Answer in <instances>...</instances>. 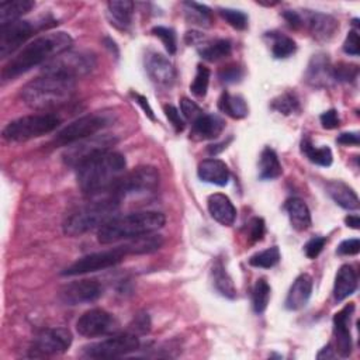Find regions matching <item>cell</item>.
<instances>
[{
	"mask_svg": "<svg viewBox=\"0 0 360 360\" xmlns=\"http://www.w3.org/2000/svg\"><path fill=\"white\" fill-rule=\"evenodd\" d=\"M271 288L264 278H259L252 290V307L256 314H263L270 300Z\"/></svg>",
	"mask_w": 360,
	"mask_h": 360,
	"instance_id": "37",
	"label": "cell"
},
{
	"mask_svg": "<svg viewBox=\"0 0 360 360\" xmlns=\"http://www.w3.org/2000/svg\"><path fill=\"white\" fill-rule=\"evenodd\" d=\"M208 84H210V70L204 65H198L194 80L190 86V90L194 96L204 97L207 94Z\"/></svg>",
	"mask_w": 360,
	"mask_h": 360,
	"instance_id": "40",
	"label": "cell"
},
{
	"mask_svg": "<svg viewBox=\"0 0 360 360\" xmlns=\"http://www.w3.org/2000/svg\"><path fill=\"white\" fill-rule=\"evenodd\" d=\"M159 172L153 166H138L134 170L124 173L114 184L111 194L120 202L127 198H141L153 194L159 187Z\"/></svg>",
	"mask_w": 360,
	"mask_h": 360,
	"instance_id": "6",
	"label": "cell"
},
{
	"mask_svg": "<svg viewBox=\"0 0 360 360\" xmlns=\"http://www.w3.org/2000/svg\"><path fill=\"white\" fill-rule=\"evenodd\" d=\"M73 39L65 31H55L44 34L34 41L24 45L3 68V80H11L30 69L46 63L55 56L69 51Z\"/></svg>",
	"mask_w": 360,
	"mask_h": 360,
	"instance_id": "2",
	"label": "cell"
},
{
	"mask_svg": "<svg viewBox=\"0 0 360 360\" xmlns=\"http://www.w3.org/2000/svg\"><path fill=\"white\" fill-rule=\"evenodd\" d=\"M219 110L231 118L240 120L248 115V105L243 97L232 96L228 91H224L218 100Z\"/></svg>",
	"mask_w": 360,
	"mask_h": 360,
	"instance_id": "33",
	"label": "cell"
},
{
	"mask_svg": "<svg viewBox=\"0 0 360 360\" xmlns=\"http://www.w3.org/2000/svg\"><path fill=\"white\" fill-rule=\"evenodd\" d=\"M184 14L188 22L200 25V27H210L212 21V14L211 10L200 3L195 1H184Z\"/></svg>",
	"mask_w": 360,
	"mask_h": 360,
	"instance_id": "35",
	"label": "cell"
},
{
	"mask_svg": "<svg viewBox=\"0 0 360 360\" xmlns=\"http://www.w3.org/2000/svg\"><path fill=\"white\" fill-rule=\"evenodd\" d=\"M360 250V242L359 239H346L338 246V253L339 255H356Z\"/></svg>",
	"mask_w": 360,
	"mask_h": 360,
	"instance_id": "52",
	"label": "cell"
},
{
	"mask_svg": "<svg viewBox=\"0 0 360 360\" xmlns=\"http://www.w3.org/2000/svg\"><path fill=\"white\" fill-rule=\"evenodd\" d=\"M165 222L166 218L159 211H136L127 215H117L98 229L97 239L103 245L128 240L152 233L160 229Z\"/></svg>",
	"mask_w": 360,
	"mask_h": 360,
	"instance_id": "4",
	"label": "cell"
},
{
	"mask_svg": "<svg viewBox=\"0 0 360 360\" xmlns=\"http://www.w3.org/2000/svg\"><path fill=\"white\" fill-rule=\"evenodd\" d=\"M319 120H321L322 127L326 128V129L338 128L339 124H340V120H339V117H338L336 110H328V111H325L323 114H321Z\"/></svg>",
	"mask_w": 360,
	"mask_h": 360,
	"instance_id": "51",
	"label": "cell"
},
{
	"mask_svg": "<svg viewBox=\"0 0 360 360\" xmlns=\"http://www.w3.org/2000/svg\"><path fill=\"white\" fill-rule=\"evenodd\" d=\"M302 25H307L312 37L318 41H329L339 28L338 21L323 13H307L302 17Z\"/></svg>",
	"mask_w": 360,
	"mask_h": 360,
	"instance_id": "19",
	"label": "cell"
},
{
	"mask_svg": "<svg viewBox=\"0 0 360 360\" xmlns=\"http://www.w3.org/2000/svg\"><path fill=\"white\" fill-rule=\"evenodd\" d=\"M94 68L96 56L91 52L66 51L48 60L42 68V73L76 80L89 75Z\"/></svg>",
	"mask_w": 360,
	"mask_h": 360,
	"instance_id": "8",
	"label": "cell"
},
{
	"mask_svg": "<svg viewBox=\"0 0 360 360\" xmlns=\"http://www.w3.org/2000/svg\"><path fill=\"white\" fill-rule=\"evenodd\" d=\"M278 262H280V250L277 246H271L262 252H257L249 259L250 266L260 267V269H270L276 266Z\"/></svg>",
	"mask_w": 360,
	"mask_h": 360,
	"instance_id": "39",
	"label": "cell"
},
{
	"mask_svg": "<svg viewBox=\"0 0 360 360\" xmlns=\"http://www.w3.org/2000/svg\"><path fill=\"white\" fill-rule=\"evenodd\" d=\"M152 34L155 37H158L162 42H163V46L165 49L173 55L177 49V45H176V34L172 28H167V27H162V25H158V27H153L152 28Z\"/></svg>",
	"mask_w": 360,
	"mask_h": 360,
	"instance_id": "43",
	"label": "cell"
},
{
	"mask_svg": "<svg viewBox=\"0 0 360 360\" xmlns=\"http://www.w3.org/2000/svg\"><path fill=\"white\" fill-rule=\"evenodd\" d=\"M198 177L210 184H215L224 187L229 181V169L228 166L219 159H205L198 165L197 169Z\"/></svg>",
	"mask_w": 360,
	"mask_h": 360,
	"instance_id": "23",
	"label": "cell"
},
{
	"mask_svg": "<svg viewBox=\"0 0 360 360\" xmlns=\"http://www.w3.org/2000/svg\"><path fill=\"white\" fill-rule=\"evenodd\" d=\"M72 345V333L66 328L42 329L30 349L31 357H46L65 353Z\"/></svg>",
	"mask_w": 360,
	"mask_h": 360,
	"instance_id": "12",
	"label": "cell"
},
{
	"mask_svg": "<svg viewBox=\"0 0 360 360\" xmlns=\"http://www.w3.org/2000/svg\"><path fill=\"white\" fill-rule=\"evenodd\" d=\"M301 150L315 165L325 166V167L332 165L333 155H332V150L328 146L315 148L309 139H304L301 142Z\"/></svg>",
	"mask_w": 360,
	"mask_h": 360,
	"instance_id": "36",
	"label": "cell"
},
{
	"mask_svg": "<svg viewBox=\"0 0 360 360\" xmlns=\"http://www.w3.org/2000/svg\"><path fill=\"white\" fill-rule=\"evenodd\" d=\"M284 208L288 214L291 226L297 231H305L311 226V212L307 204L297 197L288 198L284 204Z\"/></svg>",
	"mask_w": 360,
	"mask_h": 360,
	"instance_id": "29",
	"label": "cell"
},
{
	"mask_svg": "<svg viewBox=\"0 0 360 360\" xmlns=\"http://www.w3.org/2000/svg\"><path fill=\"white\" fill-rule=\"evenodd\" d=\"M37 30L35 22L32 24L27 20H17L0 25V56L4 59L13 55Z\"/></svg>",
	"mask_w": 360,
	"mask_h": 360,
	"instance_id": "14",
	"label": "cell"
},
{
	"mask_svg": "<svg viewBox=\"0 0 360 360\" xmlns=\"http://www.w3.org/2000/svg\"><path fill=\"white\" fill-rule=\"evenodd\" d=\"M108 124V118L104 114H89L83 115L73 122L68 124L63 129H60L53 142L59 146H69L75 142L86 139L89 136L96 135L100 129H103Z\"/></svg>",
	"mask_w": 360,
	"mask_h": 360,
	"instance_id": "10",
	"label": "cell"
},
{
	"mask_svg": "<svg viewBox=\"0 0 360 360\" xmlns=\"http://www.w3.org/2000/svg\"><path fill=\"white\" fill-rule=\"evenodd\" d=\"M332 76L336 82H350L357 76V66L339 63L338 66L332 68Z\"/></svg>",
	"mask_w": 360,
	"mask_h": 360,
	"instance_id": "44",
	"label": "cell"
},
{
	"mask_svg": "<svg viewBox=\"0 0 360 360\" xmlns=\"http://www.w3.org/2000/svg\"><path fill=\"white\" fill-rule=\"evenodd\" d=\"M163 110H165V114H166L167 120L170 121V124L176 129V132H181L184 129L186 124H184V120L180 115V111L173 105H165Z\"/></svg>",
	"mask_w": 360,
	"mask_h": 360,
	"instance_id": "49",
	"label": "cell"
},
{
	"mask_svg": "<svg viewBox=\"0 0 360 360\" xmlns=\"http://www.w3.org/2000/svg\"><path fill=\"white\" fill-rule=\"evenodd\" d=\"M125 256H127L125 252L120 246L110 250L94 252L77 259L75 263L68 266L62 271V276H80L86 273L104 270L121 263Z\"/></svg>",
	"mask_w": 360,
	"mask_h": 360,
	"instance_id": "11",
	"label": "cell"
},
{
	"mask_svg": "<svg viewBox=\"0 0 360 360\" xmlns=\"http://www.w3.org/2000/svg\"><path fill=\"white\" fill-rule=\"evenodd\" d=\"M343 51L347 53V55H352V56H357L360 49H359V34H357V30H352L349 31L345 42H343Z\"/></svg>",
	"mask_w": 360,
	"mask_h": 360,
	"instance_id": "50",
	"label": "cell"
},
{
	"mask_svg": "<svg viewBox=\"0 0 360 360\" xmlns=\"http://www.w3.org/2000/svg\"><path fill=\"white\" fill-rule=\"evenodd\" d=\"M211 277H212V285L214 288L225 298L233 300L236 297V288L233 285L232 278L229 277L228 271L225 270L221 260H217L211 269Z\"/></svg>",
	"mask_w": 360,
	"mask_h": 360,
	"instance_id": "31",
	"label": "cell"
},
{
	"mask_svg": "<svg viewBox=\"0 0 360 360\" xmlns=\"http://www.w3.org/2000/svg\"><path fill=\"white\" fill-rule=\"evenodd\" d=\"M271 108L283 115H290V114L295 112L300 108V105H298V100L294 94L284 93L271 101Z\"/></svg>",
	"mask_w": 360,
	"mask_h": 360,
	"instance_id": "41",
	"label": "cell"
},
{
	"mask_svg": "<svg viewBox=\"0 0 360 360\" xmlns=\"http://www.w3.org/2000/svg\"><path fill=\"white\" fill-rule=\"evenodd\" d=\"M243 72L238 65H228L219 70V79L225 83H235L240 80Z\"/></svg>",
	"mask_w": 360,
	"mask_h": 360,
	"instance_id": "48",
	"label": "cell"
},
{
	"mask_svg": "<svg viewBox=\"0 0 360 360\" xmlns=\"http://www.w3.org/2000/svg\"><path fill=\"white\" fill-rule=\"evenodd\" d=\"M336 141L342 145H359V134L357 132H345V134H340Z\"/></svg>",
	"mask_w": 360,
	"mask_h": 360,
	"instance_id": "56",
	"label": "cell"
},
{
	"mask_svg": "<svg viewBox=\"0 0 360 360\" xmlns=\"http://www.w3.org/2000/svg\"><path fill=\"white\" fill-rule=\"evenodd\" d=\"M163 245V238L160 235H155L152 233H146V235H141L132 239L125 240L122 245H120V248L125 252V255H146V253H152L156 252L162 248Z\"/></svg>",
	"mask_w": 360,
	"mask_h": 360,
	"instance_id": "26",
	"label": "cell"
},
{
	"mask_svg": "<svg viewBox=\"0 0 360 360\" xmlns=\"http://www.w3.org/2000/svg\"><path fill=\"white\" fill-rule=\"evenodd\" d=\"M270 37L273 38V44H271V53L276 59H283V58H288L290 55H292L297 49L295 41L287 35L283 34H274L271 32Z\"/></svg>",
	"mask_w": 360,
	"mask_h": 360,
	"instance_id": "38",
	"label": "cell"
},
{
	"mask_svg": "<svg viewBox=\"0 0 360 360\" xmlns=\"http://www.w3.org/2000/svg\"><path fill=\"white\" fill-rule=\"evenodd\" d=\"M318 359H322V357H326V359H332V357H335V354L332 353V347H330V345H328L326 347H323L319 353H318V356H316Z\"/></svg>",
	"mask_w": 360,
	"mask_h": 360,
	"instance_id": "58",
	"label": "cell"
},
{
	"mask_svg": "<svg viewBox=\"0 0 360 360\" xmlns=\"http://www.w3.org/2000/svg\"><path fill=\"white\" fill-rule=\"evenodd\" d=\"M232 45L228 39H215V41H204L198 45V53L202 59L208 62H217L219 59L226 58L231 53Z\"/></svg>",
	"mask_w": 360,
	"mask_h": 360,
	"instance_id": "34",
	"label": "cell"
},
{
	"mask_svg": "<svg viewBox=\"0 0 360 360\" xmlns=\"http://www.w3.org/2000/svg\"><path fill=\"white\" fill-rule=\"evenodd\" d=\"M131 96L135 98V101L142 107V110L145 111V115H148L150 120H155V115H153V110L150 108V105H149V103H148V100L143 97V96H141V94H138V93H131Z\"/></svg>",
	"mask_w": 360,
	"mask_h": 360,
	"instance_id": "55",
	"label": "cell"
},
{
	"mask_svg": "<svg viewBox=\"0 0 360 360\" xmlns=\"http://www.w3.org/2000/svg\"><path fill=\"white\" fill-rule=\"evenodd\" d=\"M35 6L31 0H8L0 3V25L20 20Z\"/></svg>",
	"mask_w": 360,
	"mask_h": 360,
	"instance_id": "30",
	"label": "cell"
},
{
	"mask_svg": "<svg viewBox=\"0 0 360 360\" xmlns=\"http://www.w3.org/2000/svg\"><path fill=\"white\" fill-rule=\"evenodd\" d=\"M118 328L117 319L101 308H93L86 311L76 322V329L82 336L96 338L101 335L114 333Z\"/></svg>",
	"mask_w": 360,
	"mask_h": 360,
	"instance_id": "13",
	"label": "cell"
},
{
	"mask_svg": "<svg viewBox=\"0 0 360 360\" xmlns=\"http://www.w3.org/2000/svg\"><path fill=\"white\" fill-rule=\"evenodd\" d=\"M138 346V336L132 332H125L84 346L82 356L86 359H114L135 352Z\"/></svg>",
	"mask_w": 360,
	"mask_h": 360,
	"instance_id": "9",
	"label": "cell"
},
{
	"mask_svg": "<svg viewBox=\"0 0 360 360\" xmlns=\"http://www.w3.org/2000/svg\"><path fill=\"white\" fill-rule=\"evenodd\" d=\"M225 124L224 120L214 114H201L198 118L193 121L190 136L195 141H204V139H212L217 138Z\"/></svg>",
	"mask_w": 360,
	"mask_h": 360,
	"instance_id": "22",
	"label": "cell"
},
{
	"mask_svg": "<svg viewBox=\"0 0 360 360\" xmlns=\"http://www.w3.org/2000/svg\"><path fill=\"white\" fill-rule=\"evenodd\" d=\"M305 79L315 87H326L333 80L332 66L325 55H315L307 69Z\"/></svg>",
	"mask_w": 360,
	"mask_h": 360,
	"instance_id": "24",
	"label": "cell"
},
{
	"mask_svg": "<svg viewBox=\"0 0 360 360\" xmlns=\"http://www.w3.org/2000/svg\"><path fill=\"white\" fill-rule=\"evenodd\" d=\"M103 284L96 278H83L66 284L59 291V298L66 305L87 304L98 300L103 295Z\"/></svg>",
	"mask_w": 360,
	"mask_h": 360,
	"instance_id": "15",
	"label": "cell"
},
{
	"mask_svg": "<svg viewBox=\"0 0 360 360\" xmlns=\"http://www.w3.org/2000/svg\"><path fill=\"white\" fill-rule=\"evenodd\" d=\"M357 288V274L350 264H343L336 273L333 297L336 301H343L352 295Z\"/></svg>",
	"mask_w": 360,
	"mask_h": 360,
	"instance_id": "27",
	"label": "cell"
},
{
	"mask_svg": "<svg viewBox=\"0 0 360 360\" xmlns=\"http://www.w3.org/2000/svg\"><path fill=\"white\" fill-rule=\"evenodd\" d=\"M75 80L53 75H41L21 89V100L32 110L45 111L68 104L75 94Z\"/></svg>",
	"mask_w": 360,
	"mask_h": 360,
	"instance_id": "3",
	"label": "cell"
},
{
	"mask_svg": "<svg viewBox=\"0 0 360 360\" xmlns=\"http://www.w3.org/2000/svg\"><path fill=\"white\" fill-rule=\"evenodd\" d=\"M283 17L285 18V21L288 22V25L291 28H300L302 27V14H300L298 11L294 10H287L283 13Z\"/></svg>",
	"mask_w": 360,
	"mask_h": 360,
	"instance_id": "53",
	"label": "cell"
},
{
	"mask_svg": "<svg viewBox=\"0 0 360 360\" xmlns=\"http://www.w3.org/2000/svg\"><path fill=\"white\" fill-rule=\"evenodd\" d=\"M283 169L277 153L271 148H264L259 159V177L262 180H273L281 176Z\"/></svg>",
	"mask_w": 360,
	"mask_h": 360,
	"instance_id": "32",
	"label": "cell"
},
{
	"mask_svg": "<svg viewBox=\"0 0 360 360\" xmlns=\"http://www.w3.org/2000/svg\"><path fill=\"white\" fill-rule=\"evenodd\" d=\"M208 212L221 225L231 226L236 219V208L228 195L214 193L208 197Z\"/></svg>",
	"mask_w": 360,
	"mask_h": 360,
	"instance_id": "21",
	"label": "cell"
},
{
	"mask_svg": "<svg viewBox=\"0 0 360 360\" xmlns=\"http://www.w3.org/2000/svg\"><path fill=\"white\" fill-rule=\"evenodd\" d=\"M149 326H150V322H149L148 315L142 314V315L136 316V319H135V326H134V332H132V333H135V332H138V333H146V332L149 330ZM135 335H136V333H135Z\"/></svg>",
	"mask_w": 360,
	"mask_h": 360,
	"instance_id": "54",
	"label": "cell"
},
{
	"mask_svg": "<svg viewBox=\"0 0 360 360\" xmlns=\"http://www.w3.org/2000/svg\"><path fill=\"white\" fill-rule=\"evenodd\" d=\"M248 228H249L248 236H249V240H250L252 243H255V242H257V240H262V238H263V235H264V231H266L264 221H263L262 218H259V217L252 218L250 222H249V225H248Z\"/></svg>",
	"mask_w": 360,
	"mask_h": 360,
	"instance_id": "46",
	"label": "cell"
},
{
	"mask_svg": "<svg viewBox=\"0 0 360 360\" xmlns=\"http://www.w3.org/2000/svg\"><path fill=\"white\" fill-rule=\"evenodd\" d=\"M114 143H115L114 138H110L107 135H93L69 145L70 148L63 153V160L66 165L77 167L89 156L100 150L110 149Z\"/></svg>",
	"mask_w": 360,
	"mask_h": 360,
	"instance_id": "16",
	"label": "cell"
},
{
	"mask_svg": "<svg viewBox=\"0 0 360 360\" xmlns=\"http://www.w3.org/2000/svg\"><path fill=\"white\" fill-rule=\"evenodd\" d=\"M219 14L235 30H245L248 27V15L240 10L219 8Z\"/></svg>",
	"mask_w": 360,
	"mask_h": 360,
	"instance_id": "42",
	"label": "cell"
},
{
	"mask_svg": "<svg viewBox=\"0 0 360 360\" xmlns=\"http://www.w3.org/2000/svg\"><path fill=\"white\" fill-rule=\"evenodd\" d=\"M60 124L55 114H31L8 122L3 129V138L10 142H24L52 132Z\"/></svg>",
	"mask_w": 360,
	"mask_h": 360,
	"instance_id": "7",
	"label": "cell"
},
{
	"mask_svg": "<svg viewBox=\"0 0 360 360\" xmlns=\"http://www.w3.org/2000/svg\"><path fill=\"white\" fill-rule=\"evenodd\" d=\"M326 191L330 198L345 210H357L359 197L346 183L340 180H332L326 184Z\"/></svg>",
	"mask_w": 360,
	"mask_h": 360,
	"instance_id": "28",
	"label": "cell"
},
{
	"mask_svg": "<svg viewBox=\"0 0 360 360\" xmlns=\"http://www.w3.org/2000/svg\"><path fill=\"white\" fill-rule=\"evenodd\" d=\"M180 111H181L183 117L188 121H194L195 118H198L202 114L201 108L187 97H183L180 100Z\"/></svg>",
	"mask_w": 360,
	"mask_h": 360,
	"instance_id": "45",
	"label": "cell"
},
{
	"mask_svg": "<svg viewBox=\"0 0 360 360\" xmlns=\"http://www.w3.org/2000/svg\"><path fill=\"white\" fill-rule=\"evenodd\" d=\"M345 222H346L347 226H350V228H353V229H359V226H360V218H359V215H349V217L345 218Z\"/></svg>",
	"mask_w": 360,
	"mask_h": 360,
	"instance_id": "57",
	"label": "cell"
},
{
	"mask_svg": "<svg viewBox=\"0 0 360 360\" xmlns=\"http://www.w3.org/2000/svg\"><path fill=\"white\" fill-rule=\"evenodd\" d=\"M125 167V158L120 152L111 149L100 150L76 167L77 184L82 193L89 197L107 194L122 177Z\"/></svg>",
	"mask_w": 360,
	"mask_h": 360,
	"instance_id": "1",
	"label": "cell"
},
{
	"mask_svg": "<svg viewBox=\"0 0 360 360\" xmlns=\"http://www.w3.org/2000/svg\"><path fill=\"white\" fill-rule=\"evenodd\" d=\"M107 15L117 30L127 31L132 22L134 3L128 0H112L107 3Z\"/></svg>",
	"mask_w": 360,
	"mask_h": 360,
	"instance_id": "25",
	"label": "cell"
},
{
	"mask_svg": "<svg viewBox=\"0 0 360 360\" xmlns=\"http://www.w3.org/2000/svg\"><path fill=\"white\" fill-rule=\"evenodd\" d=\"M145 70L149 79L162 87H169L176 80V69L173 63L159 52L149 51L143 59Z\"/></svg>",
	"mask_w": 360,
	"mask_h": 360,
	"instance_id": "17",
	"label": "cell"
},
{
	"mask_svg": "<svg viewBox=\"0 0 360 360\" xmlns=\"http://www.w3.org/2000/svg\"><path fill=\"white\" fill-rule=\"evenodd\" d=\"M93 200L72 211L65 222L63 232L68 236H80L96 228H101L110 219L118 215L121 202L111 194L91 197Z\"/></svg>",
	"mask_w": 360,
	"mask_h": 360,
	"instance_id": "5",
	"label": "cell"
},
{
	"mask_svg": "<svg viewBox=\"0 0 360 360\" xmlns=\"http://www.w3.org/2000/svg\"><path fill=\"white\" fill-rule=\"evenodd\" d=\"M354 311L353 304L345 305L333 316V330L336 336V350L342 357H349L352 353V335L350 319Z\"/></svg>",
	"mask_w": 360,
	"mask_h": 360,
	"instance_id": "18",
	"label": "cell"
},
{
	"mask_svg": "<svg viewBox=\"0 0 360 360\" xmlns=\"http://www.w3.org/2000/svg\"><path fill=\"white\" fill-rule=\"evenodd\" d=\"M325 243H326V238H323V236H314V238H311L305 243V246H304L307 257L308 259H315L322 252Z\"/></svg>",
	"mask_w": 360,
	"mask_h": 360,
	"instance_id": "47",
	"label": "cell"
},
{
	"mask_svg": "<svg viewBox=\"0 0 360 360\" xmlns=\"http://www.w3.org/2000/svg\"><path fill=\"white\" fill-rule=\"evenodd\" d=\"M311 292H312V277L307 273L300 274L288 290V294L284 301L285 308L290 311L301 309L302 307L307 305L311 297Z\"/></svg>",
	"mask_w": 360,
	"mask_h": 360,
	"instance_id": "20",
	"label": "cell"
}]
</instances>
